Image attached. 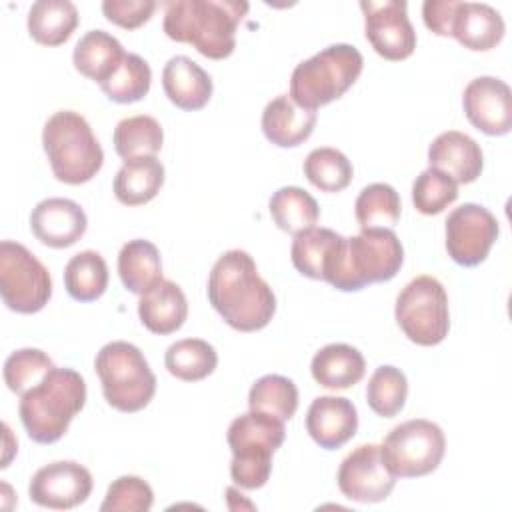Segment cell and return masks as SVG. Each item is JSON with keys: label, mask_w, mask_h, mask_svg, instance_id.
I'll return each instance as SVG.
<instances>
[{"label": "cell", "mask_w": 512, "mask_h": 512, "mask_svg": "<svg viewBox=\"0 0 512 512\" xmlns=\"http://www.w3.org/2000/svg\"><path fill=\"white\" fill-rule=\"evenodd\" d=\"M208 300L238 332L262 330L276 312V296L246 250H228L214 262L208 276Z\"/></svg>", "instance_id": "6da1fadb"}, {"label": "cell", "mask_w": 512, "mask_h": 512, "mask_svg": "<svg viewBox=\"0 0 512 512\" xmlns=\"http://www.w3.org/2000/svg\"><path fill=\"white\" fill-rule=\"evenodd\" d=\"M248 12L240 0H174L166 4L164 34L192 44L212 60L228 58L236 48V28Z\"/></svg>", "instance_id": "7a4b0ae2"}, {"label": "cell", "mask_w": 512, "mask_h": 512, "mask_svg": "<svg viewBox=\"0 0 512 512\" xmlns=\"http://www.w3.org/2000/svg\"><path fill=\"white\" fill-rule=\"evenodd\" d=\"M404 262V248L390 228H364L342 238L324 272V282L342 292H356L374 282L392 280Z\"/></svg>", "instance_id": "3957f363"}, {"label": "cell", "mask_w": 512, "mask_h": 512, "mask_svg": "<svg viewBox=\"0 0 512 512\" xmlns=\"http://www.w3.org/2000/svg\"><path fill=\"white\" fill-rule=\"evenodd\" d=\"M86 404V382L72 368H50L46 376L20 396L18 414L28 436L38 444L60 440L72 418Z\"/></svg>", "instance_id": "277c9868"}, {"label": "cell", "mask_w": 512, "mask_h": 512, "mask_svg": "<svg viewBox=\"0 0 512 512\" xmlns=\"http://www.w3.org/2000/svg\"><path fill=\"white\" fill-rule=\"evenodd\" d=\"M42 146L52 174L64 184L92 180L102 164L104 152L86 118L74 110L54 112L42 130Z\"/></svg>", "instance_id": "5b68a950"}, {"label": "cell", "mask_w": 512, "mask_h": 512, "mask_svg": "<svg viewBox=\"0 0 512 512\" xmlns=\"http://www.w3.org/2000/svg\"><path fill=\"white\" fill-rule=\"evenodd\" d=\"M284 436V420L272 414L250 410L234 418L228 426L232 480L246 490L262 488L272 472V454L282 446Z\"/></svg>", "instance_id": "8992f818"}, {"label": "cell", "mask_w": 512, "mask_h": 512, "mask_svg": "<svg viewBox=\"0 0 512 512\" xmlns=\"http://www.w3.org/2000/svg\"><path fill=\"white\" fill-rule=\"evenodd\" d=\"M364 58L352 44H332L300 62L290 76V98L304 110L316 112L344 96L358 80Z\"/></svg>", "instance_id": "52a82bcc"}, {"label": "cell", "mask_w": 512, "mask_h": 512, "mask_svg": "<svg viewBox=\"0 0 512 512\" xmlns=\"http://www.w3.org/2000/svg\"><path fill=\"white\" fill-rule=\"evenodd\" d=\"M106 402L120 412L146 408L156 392V376L138 346L116 340L100 348L94 360Z\"/></svg>", "instance_id": "ba28073f"}, {"label": "cell", "mask_w": 512, "mask_h": 512, "mask_svg": "<svg viewBox=\"0 0 512 512\" xmlns=\"http://www.w3.org/2000/svg\"><path fill=\"white\" fill-rule=\"evenodd\" d=\"M394 314L402 332L418 346H436L448 336V294L434 276L410 280L396 298Z\"/></svg>", "instance_id": "9c48e42d"}, {"label": "cell", "mask_w": 512, "mask_h": 512, "mask_svg": "<svg viewBox=\"0 0 512 512\" xmlns=\"http://www.w3.org/2000/svg\"><path fill=\"white\" fill-rule=\"evenodd\" d=\"M446 450V438L438 424L414 418L394 426L380 446L384 466L396 478H418L434 472Z\"/></svg>", "instance_id": "30bf717a"}, {"label": "cell", "mask_w": 512, "mask_h": 512, "mask_svg": "<svg viewBox=\"0 0 512 512\" xmlns=\"http://www.w3.org/2000/svg\"><path fill=\"white\" fill-rule=\"evenodd\" d=\"M0 294L4 304L18 314L40 312L52 296L48 268L14 240L0 242Z\"/></svg>", "instance_id": "8fae6325"}, {"label": "cell", "mask_w": 512, "mask_h": 512, "mask_svg": "<svg viewBox=\"0 0 512 512\" xmlns=\"http://www.w3.org/2000/svg\"><path fill=\"white\" fill-rule=\"evenodd\" d=\"M500 234L496 216L474 202L454 208L446 218V250L448 256L466 268L478 266L488 258Z\"/></svg>", "instance_id": "7c38bea8"}, {"label": "cell", "mask_w": 512, "mask_h": 512, "mask_svg": "<svg viewBox=\"0 0 512 512\" xmlns=\"http://www.w3.org/2000/svg\"><path fill=\"white\" fill-rule=\"evenodd\" d=\"M360 8L364 12L366 40L376 54L390 62H400L412 56L416 48V32L404 0H362Z\"/></svg>", "instance_id": "4fadbf2b"}, {"label": "cell", "mask_w": 512, "mask_h": 512, "mask_svg": "<svg viewBox=\"0 0 512 512\" xmlns=\"http://www.w3.org/2000/svg\"><path fill=\"white\" fill-rule=\"evenodd\" d=\"M336 480L348 500L362 504L386 500L396 484V476L384 466L380 446L376 444L354 448L342 460Z\"/></svg>", "instance_id": "5bb4252c"}, {"label": "cell", "mask_w": 512, "mask_h": 512, "mask_svg": "<svg viewBox=\"0 0 512 512\" xmlns=\"http://www.w3.org/2000/svg\"><path fill=\"white\" fill-rule=\"evenodd\" d=\"M90 492L92 474L74 460H58L38 468L28 484L30 500L52 510L76 508L88 500Z\"/></svg>", "instance_id": "9a60e30c"}, {"label": "cell", "mask_w": 512, "mask_h": 512, "mask_svg": "<svg viewBox=\"0 0 512 512\" xmlns=\"http://www.w3.org/2000/svg\"><path fill=\"white\" fill-rule=\"evenodd\" d=\"M462 106L468 122L488 136H504L512 130V92L500 78L470 80L462 94Z\"/></svg>", "instance_id": "2e32d148"}, {"label": "cell", "mask_w": 512, "mask_h": 512, "mask_svg": "<svg viewBox=\"0 0 512 512\" xmlns=\"http://www.w3.org/2000/svg\"><path fill=\"white\" fill-rule=\"evenodd\" d=\"M30 228L42 244L50 248H68L84 236L88 218L74 200L46 198L34 206Z\"/></svg>", "instance_id": "e0dca14e"}, {"label": "cell", "mask_w": 512, "mask_h": 512, "mask_svg": "<svg viewBox=\"0 0 512 512\" xmlns=\"http://www.w3.org/2000/svg\"><path fill=\"white\" fill-rule=\"evenodd\" d=\"M358 430L356 406L342 396H318L306 412V432L326 450H338Z\"/></svg>", "instance_id": "ac0fdd59"}, {"label": "cell", "mask_w": 512, "mask_h": 512, "mask_svg": "<svg viewBox=\"0 0 512 512\" xmlns=\"http://www.w3.org/2000/svg\"><path fill=\"white\" fill-rule=\"evenodd\" d=\"M506 24L502 14L484 2L454 0L448 36H454L464 48L486 52L500 44Z\"/></svg>", "instance_id": "d6986e66"}, {"label": "cell", "mask_w": 512, "mask_h": 512, "mask_svg": "<svg viewBox=\"0 0 512 512\" xmlns=\"http://www.w3.org/2000/svg\"><path fill=\"white\" fill-rule=\"evenodd\" d=\"M428 162L430 168L448 174L456 184H470L482 174L484 154L474 138L458 130H448L432 140Z\"/></svg>", "instance_id": "ffe728a7"}, {"label": "cell", "mask_w": 512, "mask_h": 512, "mask_svg": "<svg viewBox=\"0 0 512 512\" xmlns=\"http://www.w3.org/2000/svg\"><path fill=\"white\" fill-rule=\"evenodd\" d=\"M162 88L180 110H200L212 96V78L188 56H174L162 70Z\"/></svg>", "instance_id": "44dd1931"}, {"label": "cell", "mask_w": 512, "mask_h": 512, "mask_svg": "<svg viewBox=\"0 0 512 512\" xmlns=\"http://www.w3.org/2000/svg\"><path fill=\"white\" fill-rule=\"evenodd\" d=\"M316 126V112L300 108L288 94L270 100L262 112L264 136L280 148H296L310 138Z\"/></svg>", "instance_id": "7402d4cb"}, {"label": "cell", "mask_w": 512, "mask_h": 512, "mask_svg": "<svg viewBox=\"0 0 512 512\" xmlns=\"http://www.w3.org/2000/svg\"><path fill=\"white\" fill-rule=\"evenodd\" d=\"M140 322L152 334H172L182 328L188 316V302L182 288L172 280H160L138 300Z\"/></svg>", "instance_id": "603a6c76"}, {"label": "cell", "mask_w": 512, "mask_h": 512, "mask_svg": "<svg viewBox=\"0 0 512 512\" xmlns=\"http://www.w3.org/2000/svg\"><path fill=\"white\" fill-rule=\"evenodd\" d=\"M312 378L330 390H346L364 378L366 362L358 348L342 342L320 348L310 364Z\"/></svg>", "instance_id": "cb8c5ba5"}, {"label": "cell", "mask_w": 512, "mask_h": 512, "mask_svg": "<svg viewBox=\"0 0 512 512\" xmlns=\"http://www.w3.org/2000/svg\"><path fill=\"white\" fill-rule=\"evenodd\" d=\"M124 56L126 52L122 44L112 34L104 30H88L76 42L72 62L82 76L102 84L122 64Z\"/></svg>", "instance_id": "d4e9b609"}, {"label": "cell", "mask_w": 512, "mask_h": 512, "mask_svg": "<svg viewBox=\"0 0 512 512\" xmlns=\"http://www.w3.org/2000/svg\"><path fill=\"white\" fill-rule=\"evenodd\" d=\"M164 184V166L156 156L124 160L114 176V196L124 206L150 202Z\"/></svg>", "instance_id": "484cf974"}, {"label": "cell", "mask_w": 512, "mask_h": 512, "mask_svg": "<svg viewBox=\"0 0 512 512\" xmlns=\"http://www.w3.org/2000/svg\"><path fill=\"white\" fill-rule=\"evenodd\" d=\"M118 274L124 288L142 296L162 280L160 252L150 240H130L120 248Z\"/></svg>", "instance_id": "4316f807"}, {"label": "cell", "mask_w": 512, "mask_h": 512, "mask_svg": "<svg viewBox=\"0 0 512 512\" xmlns=\"http://www.w3.org/2000/svg\"><path fill=\"white\" fill-rule=\"evenodd\" d=\"M78 26V10L70 0H38L28 10V32L44 46L64 44Z\"/></svg>", "instance_id": "83f0119b"}, {"label": "cell", "mask_w": 512, "mask_h": 512, "mask_svg": "<svg viewBox=\"0 0 512 512\" xmlns=\"http://www.w3.org/2000/svg\"><path fill=\"white\" fill-rule=\"evenodd\" d=\"M268 208L274 224L292 236L314 228L320 218L318 202L298 186L278 188L272 194Z\"/></svg>", "instance_id": "f1b7e54d"}, {"label": "cell", "mask_w": 512, "mask_h": 512, "mask_svg": "<svg viewBox=\"0 0 512 512\" xmlns=\"http://www.w3.org/2000/svg\"><path fill=\"white\" fill-rule=\"evenodd\" d=\"M66 292L78 302L98 300L108 288V266L100 252L82 250L64 268Z\"/></svg>", "instance_id": "f546056e"}, {"label": "cell", "mask_w": 512, "mask_h": 512, "mask_svg": "<svg viewBox=\"0 0 512 512\" xmlns=\"http://www.w3.org/2000/svg\"><path fill=\"white\" fill-rule=\"evenodd\" d=\"M342 240V234L330 228H310L294 236L290 258L294 268L312 280H324V270L330 254Z\"/></svg>", "instance_id": "4dcf8cb0"}, {"label": "cell", "mask_w": 512, "mask_h": 512, "mask_svg": "<svg viewBox=\"0 0 512 512\" xmlns=\"http://www.w3.org/2000/svg\"><path fill=\"white\" fill-rule=\"evenodd\" d=\"M114 150L120 158L132 160L140 156H156L164 142L162 126L148 114L124 118L114 128Z\"/></svg>", "instance_id": "1f68e13d"}, {"label": "cell", "mask_w": 512, "mask_h": 512, "mask_svg": "<svg viewBox=\"0 0 512 512\" xmlns=\"http://www.w3.org/2000/svg\"><path fill=\"white\" fill-rule=\"evenodd\" d=\"M166 370L184 382H196L210 376L218 364L212 344L202 338H184L168 346L164 356Z\"/></svg>", "instance_id": "d6a6232c"}, {"label": "cell", "mask_w": 512, "mask_h": 512, "mask_svg": "<svg viewBox=\"0 0 512 512\" xmlns=\"http://www.w3.org/2000/svg\"><path fill=\"white\" fill-rule=\"evenodd\" d=\"M248 406L250 410L266 412L286 422L296 414L298 388L286 376L266 374L252 384L248 392Z\"/></svg>", "instance_id": "836d02e7"}, {"label": "cell", "mask_w": 512, "mask_h": 512, "mask_svg": "<svg viewBox=\"0 0 512 512\" xmlns=\"http://www.w3.org/2000/svg\"><path fill=\"white\" fill-rule=\"evenodd\" d=\"M400 196L398 192L384 182H374L356 198L354 214L360 228H392L400 220Z\"/></svg>", "instance_id": "e575fe53"}, {"label": "cell", "mask_w": 512, "mask_h": 512, "mask_svg": "<svg viewBox=\"0 0 512 512\" xmlns=\"http://www.w3.org/2000/svg\"><path fill=\"white\" fill-rule=\"evenodd\" d=\"M152 84V70L138 54H126L114 74L100 84L102 92L118 104H132L142 100Z\"/></svg>", "instance_id": "d590c367"}, {"label": "cell", "mask_w": 512, "mask_h": 512, "mask_svg": "<svg viewBox=\"0 0 512 512\" xmlns=\"http://www.w3.org/2000/svg\"><path fill=\"white\" fill-rule=\"evenodd\" d=\"M406 396L408 380L400 368L384 364L374 370L366 386V402L372 412L382 418H392L404 408Z\"/></svg>", "instance_id": "8d00e7d4"}, {"label": "cell", "mask_w": 512, "mask_h": 512, "mask_svg": "<svg viewBox=\"0 0 512 512\" xmlns=\"http://www.w3.org/2000/svg\"><path fill=\"white\" fill-rule=\"evenodd\" d=\"M352 164L336 148H314L304 160V176L322 192H340L352 180Z\"/></svg>", "instance_id": "74e56055"}, {"label": "cell", "mask_w": 512, "mask_h": 512, "mask_svg": "<svg viewBox=\"0 0 512 512\" xmlns=\"http://www.w3.org/2000/svg\"><path fill=\"white\" fill-rule=\"evenodd\" d=\"M458 198V184L436 168H426L412 184V202L420 214L434 216L444 212Z\"/></svg>", "instance_id": "f35d334b"}, {"label": "cell", "mask_w": 512, "mask_h": 512, "mask_svg": "<svg viewBox=\"0 0 512 512\" xmlns=\"http://www.w3.org/2000/svg\"><path fill=\"white\" fill-rule=\"evenodd\" d=\"M50 368H54V362L46 352L38 348H20L4 362V382L14 394L22 396L34 388Z\"/></svg>", "instance_id": "ab89813d"}, {"label": "cell", "mask_w": 512, "mask_h": 512, "mask_svg": "<svg viewBox=\"0 0 512 512\" xmlns=\"http://www.w3.org/2000/svg\"><path fill=\"white\" fill-rule=\"evenodd\" d=\"M154 504V492L140 476H120L106 492L102 512H148Z\"/></svg>", "instance_id": "60d3db41"}, {"label": "cell", "mask_w": 512, "mask_h": 512, "mask_svg": "<svg viewBox=\"0 0 512 512\" xmlns=\"http://www.w3.org/2000/svg\"><path fill=\"white\" fill-rule=\"evenodd\" d=\"M156 10L154 0H104L102 12L108 22L134 30L150 20V16Z\"/></svg>", "instance_id": "b9f144b4"}, {"label": "cell", "mask_w": 512, "mask_h": 512, "mask_svg": "<svg viewBox=\"0 0 512 512\" xmlns=\"http://www.w3.org/2000/svg\"><path fill=\"white\" fill-rule=\"evenodd\" d=\"M454 0H426L422 4V18L428 30L438 36H448Z\"/></svg>", "instance_id": "7bdbcfd3"}]
</instances>
